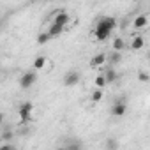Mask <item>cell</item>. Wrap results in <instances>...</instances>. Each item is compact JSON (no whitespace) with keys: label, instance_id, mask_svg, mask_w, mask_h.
I'll use <instances>...</instances> for the list:
<instances>
[{"label":"cell","instance_id":"cell-20","mask_svg":"<svg viewBox=\"0 0 150 150\" xmlns=\"http://www.w3.org/2000/svg\"><path fill=\"white\" fill-rule=\"evenodd\" d=\"M2 122H4V115L0 113V125H2Z\"/></svg>","mask_w":150,"mask_h":150},{"label":"cell","instance_id":"cell-10","mask_svg":"<svg viewBox=\"0 0 150 150\" xmlns=\"http://www.w3.org/2000/svg\"><path fill=\"white\" fill-rule=\"evenodd\" d=\"M46 64H48V58H46L44 55H39V57H35V58H34L32 67H34L35 71H41V69H44V67H46Z\"/></svg>","mask_w":150,"mask_h":150},{"label":"cell","instance_id":"cell-9","mask_svg":"<svg viewBox=\"0 0 150 150\" xmlns=\"http://www.w3.org/2000/svg\"><path fill=\"white\" fill-rule=\"evenodd\" d=\"M125 111H127V106H125V103H115L113 106H111V113L115 115V117H124L125 115Z\"/></svg>","mask_w":150,"mask_h":150},{"label":"cell","instance_id":"cell-14","mask_svg":"<svg viewBox=\"0 0 150 150\" xmlns=\"http://www.w3.org/2000/svg\"><path fill=\"white\" fill-rule=\"evenodd\" d=\"M104 78H106V83H113L117 80V71L113 67H108L106 72H104Z\"/></svg>","mask_w":150,"mask_h":150},{"label":"cell","instance_id":"cell-3","mask_svg":"<svg viewBox=\"0 0 150 150\" xmlns=\"http://www.w3.org/2000/svg\"><path fill=\"white\" fill-rule=\"evenodd\" d=\"M35 80H37L35 72H34V71H28V72H25L23 76L20 78V87H21L23 90H27V88H30V87L35 83Z\"/></svg>","mask_w":150,"mask_h":150},{"label":"cell","instance_id":"cell-5","mask_svg":"<svg viewBox=\"0 0 150 150\" xmlns=\"http://www.w3.org/2000/svg\"><path fill=\"white\" fill-rule=\"evenodd\" d=\"M148 27V16L146 14H138L134 20H132V28L138 32V30H143Z\"/></svg>","mask_w":150,"mask_h":150},{"label":"cell","instance_id":"cell-21","mask_svg":"<svg viewBox=\"0 0 150 150\" xmlns=\"http://www.w3.org/2000/svg\"><path fill=\"white\" fill-rule=\"evenodd\" d=\"M132 2H139V0H132Z\"/></svg>","mask_w":150,"mask_h":150},{"label":"cell","instance_id":"cell-7","mask_svg":"<svg viewBox=\"0 0 150 150\" xmlns=\"http://www.w3.org/2000/svg\"><path fill=\"white\" fill-rule=\"evenodd\" d=\"M143 48H145V37H143L141 34H134V35L131 37V50L139 51V50H143Z\"/></svg>","mask_w":150,"mask_h":150},{"label":"cell","instance_id":"cell-12","mask_svg":"<svg viewBox=\"0 0 150 150\" xmlns=\"http://www.w3.org/2000/svg\"><path fill=\"white\" fill-rule=\"evenodd\" d=\"M64 30H65V27H62V25H57V23H51V27H50L48 34H50V37H57V35H60Z\"/></svg>","mask_w":150,"mask_h":150},{"label":"cell","instance_id":"cell-17","mask_svg":"<svg viewBox=\"0 0 150 150\" xmlns=\"http://www.w3.org/2000/svg\"><path fill=\"white\" fill-rule=\"evenodd\" d=\"M50 39H51V37H50V34H48V32H42V34H39V35H37V44H41V46H42V44H46Z\"/></svg>","mask_w":150,"mask_h":150},{"label":"cell","instance_id":"cell-19","mask_svg":"<svg viewBox=\"0 0 150 150\" xmlns=\"http://www.w3.org/2000/svg\"><path fill=\"white\" fill-rule=\"evenodd\" d=\"M2 138H4V139H11V138H13V132H11V131H6V132L2 134Z\"/></svg>","mask_w":150,"mask_h":150},{"label":"cell","instance_id":"cell-13","mask_svg":"<svg viewBox=\"0 0 150 150\" xmlns=\"http://www.w3.org/2000/svg\"><path fill=\"white\" fill-rule=\"evenodd\" d=\"M106 60H108L111 65H115V64H118V62L122 60V53H120V51H111L110 55H106Z\"/></svg>","mask_w":150,"mask_h":150},{"label":"cell","instance_id":"cell-2","mask_svg":"<svg viewBox=\"0 0 150 150\" xmlns=\"http://www.w3.org/2000/svg\"><path fill=\"white\" fill-rule=\"evenodd\" d=\"M32 111H34V104H32L30 101L21 103V106H20V110H18L21 122H30V120H32Z\"/></svg>","mask_w":150,"mask_h":150},{"label":"cell","instance_id":"cell-6","mask_svg":"<svg viewBox=\"0 0 150 150\" xmlns=\"http://www.w3.org/2000/svg\"><path fill=\"white\" fill-rule=\"evenodd\" d=\"M78 83H80V72L78 71H71V72L65 74V78H64V85L65 87H74Z\"/></svg>","mask_w":150,"mask_h":150},{"label":"cell","instance_id":"cell-8","mask_svg":"<svg viewBox=\"0 0 150 150\" xmlns=\"http://www.w3.org/2000/svg\"><path fill=\"white\" fill-rule=\"evenodd\" d=\"M106 64V53H97L92 60H90V67L92 69H99Z\"/></svg>","mask_w":150,"mask_h":150},{"label":"cell","instance_id":"cell-16","mask_svg":"<svg viewBox=\"0 0 150 150\" xmlns=\"http://www.w3.org/2000/svg\"><path fill=\"white\" fill-rule=\"evenodd\" d=\"M108 83H106V78H104V74H99V76L94 78V87L96 88H104Z\"/></svg>","mask_w":150,"mask_h":150},{"label":"cell","instance_id":"cell-11","mask_svg":"<svg viewBox=\"0 0 150 150\" xmlns=\"http://www.w3.org/2000/svg\"><path fill=\"white\" fill-rule=\"evenodd\" d=\"M111 50L122 53V51L125 50V41H124L122 37H113V41H111Z\"/></svg>","mask_w":150,"mask_h":150},{"label":"cell","instance_id":"cell-4","mask_svg":"<svg viewBox=\"0 0 150 150\" xmlns=\"http://www.w3.org/2000/svg\"><path fill=\"white\" fill-rule=\"evenodd\" d=\"M51 23H57V25L67 27V23H69V13H67V11H57V13H53V16H51Z\"/></svg>","mask_w":150,"mask_h":150},{"label":"cell","instance_id":"cell-18","mask_svg":"<svg viewBox=\"0 0 150 150\" xmlns=\"http://www.w3.org/2000/svg\"><path fill=\"white\" fill-rule=\"evenodd\" d=\"M138 78H139V81L146 83V81H148V72H145V71H143V72H139V76H138Z\"/></svg>","mask_w":150,"mask_h":150},{"label":"cell","instance_id":"cell-1","mask_svg":"<svg viewBox=\"0 0 150 150\" xmlns=\"http://www.w3.org/2000/svg\"><path fill=\"white\" fill-rule=\"evenodd\" d=\"M117 27V20L113 16H104L101 18L97 23H96V28H94V37L97 41H106L108 37H111V32L113 28Z\"/></svg>","mask_w":150,"mask_h":150},{"label":"cell","instance_id":"cell-15","mask_svg":"<svg viewBox=\"0 0 150 150\" xmlns=\"http://www.w3.org/2000/svg\"><path fill=\"white\" fill-rule=\"evenodd\" d=\"M90 97H92V103H101L104 97V88H94Z\"/></svg>","mask_w":150,"mask_h":150}]
</instances>
